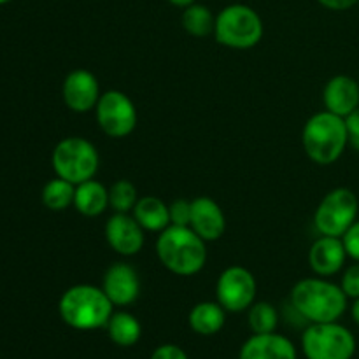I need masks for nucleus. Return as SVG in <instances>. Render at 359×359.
Wrapping results in <instances>:
<instances>
[{"mask_svg":"<svg viewBox=\"0 0 359 359\" xmlns=\"http://www.w3.org/2000/svg\"><path fill=\"white\" fill-rule=\"evenodd\" d=\"M156 255L161 265L175 276H195L205 266V241L195 233L191 226L170 224L160 231L156 241Z\"/></svg>","mask_w":359,"mask_h":359,"instance_id":"1","label":"nucleus"},{"mask_svg":"<svg viewBox=\"0 0 359 359\" xmlns=\"http://www.w3.org/2000/svg\"><path fill=\"white\" fill-rule=\"evenodd\" d=\"M112 304L104 290L91 284H77L62 294L58 312L67 326L81 332L104 328L114 314Z\"/></svg>","mask_w":359,"mask_h":359,"instance_id":"2","label":"nucleus"},{"mask_svg":"<svg viewBox=\"0 0 359 359\" xmlns=\"http://www.w3.org/2000/svg\"><path fill=\"white\" fill-rule=\"evenodd\" d=\"M291 305L304 319L312 323L339 321L347 309V294L337 284L325 279H304L291 291Z\"/></svg>","mask_w":359,"mask_h":359,"instance_id":"3","label":"nucleus"},{"mask_svg":"<svg viewBox=\"0 0 359 359\" xmlns=\"http://www.w3.org/2000/svg\"><path fill=\"white\" fill-rule=\"evenodd\" d=\"M302 144L314 163H335L349 144L346 119L330 111L318 112L305 123Z\"/></svg>","mask_w":359,"mask_h":359,"instance_id":"4","label":"nucleus"},{"mask_svg":"<svg viewBox=\"0 0 359 359\" xmlns=\"http://www.w3.org/2000/svg\"><path fill=\"white\" fill-rule=\"evenodd\" d=\"M214 37L231 49L255 48L263 37V21L249 6L231 4L216 16Z\"/></svg>","mask_w":359,"mask_h":359,"instance_id":"5","label":"nucleus"},{"mask_svg":"<svg viewBox=\"0 0 359 359\" xmlns=\"http://www.w3.org/2000/svg\"><path fill=\"white\" fill-rule=\"evenodd\" d=\"M98 151L83 137H67L56 144L51 163L56 175L72 184H81L95 177L98 170Z\"/></svg>","mask_w":359,"mask_h":359,"instance_id":"6","label":"nucleus"},{"mask_svg":"<svg viewBox=\"0 0 359 359\" xmlns=\"http://www.w3.org/2000/svg\"><path fill=\"white\" fill-rule=\"evenodd\" d=\"M302 351L307 359H353L356 339L337 321L312 323L302 335Z\"/></svg>","mask_w":359,"mask_h":359,"instance_id":"7","label":"nucleus"},{"mask_svg":"<svg viewBox=\"0 0 359 359\" xmlns=\"http://www.w3.org/2000/svg\"><path fill=\"white\" fill-rule=\"evenodd\" d=\"M359 202L349 188H335L321 200L314 214V224L321 235L340 237L356 223Z\"/></svg>","mask_w":359,"mask_h":359,"instance_id":"8","label":"nucleus"},{"mask_svg":"<svg viewBox=\"0 0 359 359\" xmlns=\"http://www.w3.org/2000/svg\"><path fill=\"white\" fill-rule=\"evenodd\" d=\"M95 111H97L98 126L105 135L112 139H123L135 130V105L123 91L109 90L102 93Z\"/></svg>","mask_w":359,"mask_h":359,"instance_id":"9","label":"nucleus"},{"mask_svg":"<svg viewBox=\"0 0 359 359\" xmlns=\"http://www.w3.org/2000/svg\"><path fill=\"white\" fill-rule=\"evenodd\" d=\"M216 297L224 311H248L256 298L255 276L244 266H230L217 279Z\"/></svg>","mask_w":359,"mask_h":359,"instance_id":"10","label":"nucleus"},{"mask_svg":"<svg viewBox=\"0 0 359 359\" xmlns=\"http://www.w3.org/2000/svg\"><path fill=\"white\" fill-rule=\"evenodd\" d=\"M62 97L67 107L79 114L97 107L100 100V86L95 74L84 69L72 70L63 81Z\"/></svg>","mask_w":359,"mask_h":359,"instance_id":"11","label":"nucleus"},{"mask_svg":"<svg viewBox=\"0 0 359 359\" xmlns=\"http://www.w3.org/2000/svg\"><path fill=\"white\" fill-rule=\"evenodd\" d=\"M105 241L121 256H133L144 245V228L133 216L116 212L105 223Z\"/></svg>","mask_w":359,"mask_h":359,"instance_id":"12","label":"nucleus"},{"mask_svg":"<svg viewBox=\"0 0 359 359\" xmlns=\"http://www.w3.org/2000/svg\"><path fill=\"white\" fill-rule=\"evenodd\" d=\"M102 290L118 307L132 305L140 294L139 273L128 263H114L104 276Z\"/></svg>","mask_w":359,"mask_h":359,"instance_id":"13","label":"nucleus"},{"mask_svg":"<svg viewBox=\"0 0 359 359\" xmlns=\"http://www.w3.org/2000/svg\"><path fill=\"white\" fill-rule=\"evenodd\" d=\"M189 226L205 242L219 241L226 230V217L223 209L209 196H198L191 202V223Z\"/></svg>","mask_w":359,"mask_h":359,"instance_id":"14","label":"nucleus"},{"mask_svg":"<svg viewBox=\"0 0 359 359\" xmlns=\"http://www.w3.org/2000/svg\"><path fill=\"white\" fill-rule=\"evenodd\" d=\"M347 259V251L340 237L321 235L309 251V263L318 276L330 277L340 272Z\"/></svg>","mask_w":359,"mask_h":359,"instance_id":"15","label":"nucleus"},{"mask_svg":"<svg viewBox=\"0 0 359 359\" xmlns=\"http://www.w3.org/2000/svg\"><path fill=\"white\" fill-rule=\"evenodd\" d=\"M238 359H297V347L279 333H255L244 342Z\"/></svg>","mask_w":359,"mask_h":359,"instance_id":"16","label":"nucleus"},{"mask_svg":"<svg viewBox=\"0 0 359 359\" xmlns=\"http://www.w3.org/2000/svg\"><path fill=\"white\" fill-rule=\"evenodd\" d=\"M323 102L326 111L346 118L359 107V81L351 76L332 77L323 91Z\"/></svg>","mask_w":359,"mask_h":359,"instance_id":"17","label":"nucleus"},{"mask_svg":"<svg viewBox=\"0 0 359 359\" xmlns=\"http://www.w3.org/2000/svg\"><path fill=\"white\" fill-rule=\"evenodd\" d=\"M109 205H111L109 203V189L102 182L90 179V181H84L76 186L74 207L83 216H100L102 212H105Z\"/></svg>","mask_w":359,"mask_h":359,"instance_id":"18","label":"nucleus"},{"mask_svg":"<svg viewBox=\"0 0 359 359\" xmlns=\"http://www.w3.org/2000/svg\"><path fill=\"white\" fill-rule=\"evenodd\" d=\"M226 321V314L219 302H200L191 309L188 316L189 328L203 337L216 335L221 332Z\"/></svg>","mask_w":359,"mask_h":359,"instance_id":"19","label":"nucleus"},{"mask_svg":"<svg viewBox=\"0 0 359 359\" xmlns=\"http://www.w3.org/2000/svg\"><path fill=\"white\" fill-rule=\"evenodd\" d=\"M133 217L147 231H163L170 226V212L163 200L156 196H142L133 207Z\"/></svg>","mask_w":359,"mask_h":359,"instance_id":"20","label":"nucleus"},{"mask_svg":"<svg viewBox=\"0 0 359 359\" xmlns=\"http://www.w3.org/2000/svg\"><path fill=\"white\" fill-rule=\"evenodd\" d=\"M107 333L116 346L132 347L139 342L142 326L130 312H114L107 323Z\"/></svg>","mask_w":359,"mask_h":359,"instance_id":"21","label":"nucleus"},{"mask_svg":"<svg viewBox=\"0 0 359 359\" xmlns=\"http://www.w3.org/2000/svg\"><path fill=\"white\" fill-rule=\"evenodd\" d=\"M181 21L189 35L200 39L214 34V27H216V18L212 16L209 7L202 6V4H191V6L184 7Z\"/></svg>","mask_w":359,"mask_h":359,"instance_id":"22","label":"nucleus"},{"mask_svg":"<svg viewBox=\"0 0 359 359\" xmlns=\"http://www.w3.org/2000/svg\"><path fill=\"white\" fill-rule=\"evenodd\" d=\"M74 195H76V184L65 181L62 177L51 179L42 189V203L49 210H65L67 207L74 205Z\"/></svg>","mask_w":359,"mask_h":359,"instance_id":"23","label":"nucleus"},{"mask_svg":"<svg viewBox=\"0 0 359 359\" xmlns=\"http://www.w3.org/2000/svg\"><path fill=\"white\" fill-rule=\"evenodd\" d=\"M249 328L252 333H273L279 323V314L277 309L269 302H258L249 307L248 314Z\"/></svg>","mask_w":359,"mask_h":359,"instance_id":"24","label":"nucleus"},{"mask_svg":"<svg viewBox=\"0 0 359 359\" xmlns=\"http://www.w3.org/2000/svg\"><path fill=\"white\" fill-rule=\"evenodd\" d=\"M137 202H139L137 188L128 179H119L109 189V203L116 212L128 214L130 210H133Z\"/></svg>","mask_w":359,"mask_h":359,"instance_id":"25","label":"nucleus"},{"mask_svg":"<svg viewBox=\"0 0 359 359\" xmlns=\"http://www.w3.org/2000/svg\"><path fill=\"white\" fill-rule=\"evenodd\" d=\"M170 212V224L175 226H189L191 223V202L188 200H175L168 205Z\"/></svg>","mask_w":359,"mask_h":359,"instance_id":"26","label":"nucleus"},{"mask_svg":"<svg viewBox=\"0 0 359 359\" xmlns=\"http://www.w3.org/2000/svg\"><path fill=\"white\" fill-rule=\"evenodd\" d=\"M340 287L344 290V293L347 294V298H359V262L351 265L349 269L344 272L342 283Z\"/></svg>","mask_w":359,"mask_h":359,"instance_id":"27","label":"nucleus"},{"mask_svg":"<svg viewBox=\"0 0 359 359\" xmlns=\"http://www.w3.org/2000/svg\"><path fill=\"white\" fill-rule=\"evenodd\" d=\"M342 241L344 245H346L347 256L353 258L354 262H359V221H356V223L346 231Z\"/></svg>","mask_w":359,"mask_h":359,"instance_id":"28","label":"nucleus"},{"mask_svg":"<svg viewBox=\"0 0 359 359\" xmlns=\"http://www.w3.org/2000/svg\"><path fill=\"white\" fill-rule=\"evenodd\" d=\"M347 133H349V144L359 151V107L354 109L349 116H346Z\"/></svg>","mask_w":359,"mask_h":359,"instance_id":"29","label":"nucleus"},{"mask_svg":"<svg viewBox=\"0 0 359 359\" xmlns=\"http://www.w3.org/2000/svg\"><path fill=\"white\" fill-rule=\"evenodd\" d=\"M151 359H188V354H186L179 346L165 344V346H160L153 354H151Z\"/></svg>","mask_w":359,"mask_h":359,"instance_id":"30","label":"nucleus"},{"mask_svg":"<svg viewBox=\"0 0 359 359\" xmlns=\"http://www.w3.org/2000/svg\"><path fill=\"white\" fill-rule=\"evenodd\" d=\"M323 7L332 11H346L359 4V0H318Z\"/></svg>","mask_w":359,"mask_h":359,"instance_id":"31","label":"nucleus"},{"mask_svg":"<svg viewBox=\"0 0 359 359\" xmlns=\"http://www.w3.org/2000/svg\"><path fill=\"white\" fill-rule=\"evenodd\" d=\"M168 2L175 7H188L191 4H195V0H168Z\"/></svg>","mask_w":359,"mask_h":359,"instance_id":"32","label":"nucleus"},{"mask_svg":"<svg viewBox=\"0 0 359 359\" xmlns=\"http://www.w3.org/2000/svg\"><path fill=\"white\" fill-rule=\"evenodd\" d=\"M351 312H353V319L359 325V298H356V300H354Z\"/></svg>","mask_w":359,"mask_h":359,"instance_id":"33","label":"nucleus"},{"mask_svg":"<svg viewBox=\"0 0 359 359\" xmlns=\"http://www.w3.org/2000/svg\"><path fill=\"white\" fill-rule=\"evenodd\" d=\"M7 2H11V0H0V6H2V4H7Z\"/></svg>","mask_w":359,"mask_h":359,"instance_id":"34","label":"nucleus"},{"mask_svg":"<svg viewBox=\"0 0 359 359\" xmlns=\"http://www.w3.org/2000/svg\"><path fill=\"white\" fill-rule=\"evenodd\" d=\"M358 81H359V79H358Z\"/></svg>","mask_w":359,"mask_h":359,"instance_id":"35","label":"nucleus"}]
</instances>
